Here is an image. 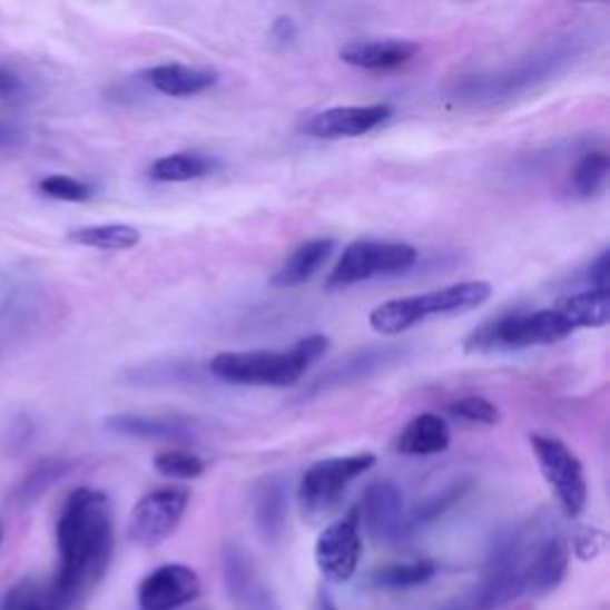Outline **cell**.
Masks as SVG:
<instances>
[{"mask_svg": "<svg viewBox=\"0 0 610 610\" xmlns=\"http://www.w3.org/2000/svg\"><path fill=\"white\" fill-rule=\"evenodd\" d=\"M325 608H327V610H334V608L327 603V599H325Z\"/></svg>", "mask_w": 610, "mask_h": 610, "instance_id": "cell-38", "label": "cell"}, {"mask_svg": "<svg viewBox=\"0 0 610 610\" xmlns=\"http://www.w3.org/2000/svg\"><path fill=\"white\" fill-rule=\"evenodd\" d=\"M144 79L152 89L173 98H189L208 91L219 83V72L215 67H196V65H158L144 72Z\"/></svg>", "mask_w": 610, "mask_h": 610, "instance_id": "cell-16", "label": "cell"}, {"mask_svg": "<svg viewBox=\"0 0 610 610\" xmlns=\"http://www.w3.org/2000/svg\"><path fill=\"white\" fill-rule=\"evenodd\" d=\"M530 446L534 451L537 465L544 474L547 484L563 505L565 515L578 518L587 505V478L580 457L563 442L551 434H532Z\"/></svg>", "mask_w": 610, "mask_h": 610, "instance_id": "cell-7", "label": "cell"}, {"mask_svg": "<svg viewBox=\"0 0 610 610\" xmlns=\"http://www.w3.org/2000/svg\"><path fill=\"white\" fill-rule=\"evenodd\" d=\"M570 322L555 308L534 313H508L499 319L484 322L465 338L468 351H520L530 346H549L572 334Z\"/></svg>", "mask_w": 610, "mask_h": 610, "instance_id": "cell-4", "label": "cell"}, {"mask_svg": "<svg viewBox=\"0 0 610 610\" xmlns=\"http://www.w3.org/2000/svg\"><path fill=\"white\" fill-rule=\"evenodd\" d=\"M29 141V134L17 122L0 120V150H17Z\"/></svg>", "mask_w": 610, "mask_h": 610, "instance_id": "cell-34", "label": "cell"}, {"mask_svg": "<svg viewBox=\"0 0 610 610\" xmlns=\"http://www.w3.org/2000/svg\"><path fill=\"white\" fill-rule=\"evenodd\" d=\"M329 351L325 334L303 336L289 351H225L210 361L217 380L244 386H294Z\"/></svg>", "mask_w": 610, "mask_h": 610, "instance_id": "cell-2", "label": "cell"}, {"mask_svg": "<svg viewBox=\"0 0 610 610\" xmlns=\"http://www.w3.org/2000/svg\"><path fill=\"white\" fill-rule=\"evenodd\" d=\"M296 33H298V29H296V24H294L292 17H277L275 24H273V39H275L279 46H289V43H294Z\"/></svg>", "mask_w": 610, "mask_h": 610, "instance_id": "cell-36", "label": "cell"}, {"mask_svg": "<svg viewBox=\"0 0 610 610\" xmlns=\"http://www.w3.org/2000/svg\"><path fill=\"white\" fill-rule=\"evenodd\" d=\"M152 465L165 478L175 480H196L208 470V463L200 455L189 451H163L152 457Z\"/></svg>", "mask_w": 610, "mask_h": 610, "instance_id": "cell-27", "label": "cell"}, {"mask_svg": "<svg viewBox=\"0 0 610 610\" xmlns=\"http://www.w3.org/2000/svg\"><path fill=\"white\" fill-rule=\"evenodd\" d=\"M610 160L606 150H589L582 156V160L572 169V189L582 198H591L601 194L608 179Z\"/></svg>", "mask_w": 610, "mask_h": 610, "instance_id": "cell-26", "label": "cell"}, {"mask_svg": "<svg viewBox=\"0 0 610 610\" xmlns=\"http://www.w3.org/2000/svg\"><path fill=\"white\" fill-rule=\"evenodd\" d=\"M403 355L405 351L399 346H370L365 351L353 353L346 361H338L334 367L322 372V375L308 386V392H303V399L319 396L325 392H332V388L363 382L375 375V372L394 363H401Z\"/></svg>", "mask_w": 610, "mask_h": 610, "instance_id": "cell-14", "label": "cell"}, {"mask_svg": "<svg viewBox=\"0 0 610 610\" xmlns=\"http://www.w3.org/2000/svg\"><path fill=\"white\" fill-rule=\"evenodd\" d=\"M189 501L191 491L186 486H160L148 491L131 511L127 530L129 541L144 549L163 544L179 528Z\"/></svg>", "mask_w": 610, "mask_h": 610, "instance_id": "cell-8", "label": "cell"}, {"mask_svg": "<svg viewBox=\"0 0 610 610\" xmlns=\"http://www.w3.org/2000/svg\"><path fill=\"white\" fill-rule=\"evenodd\" d=\"M0 610H50V608L46 597L41 594V589L31 580H24L8 591V597L3 599Z\"/></svg>", "mask_w": 610, "mask_h": 610, "instance_id": "cell-31", "label": "cell"}, {"mask_svg": "<svg viewBox=\"0 0 610 610\" xmlns=\"http://www.w3.org/2000/svg\"><path fill=\"white\" fill-rule=\"evenodd\" d=\"M415 56L417 43L401 39L351 41L338 50V58L358 70H396V67L409 65Z\"/></svg>", "mask_w": 610, "mask_h": 610, "instance_id": "cell-17", "label": "cell"}, {"mask_svg": "<svg viewBox=\"0 0 610 610\" xmlns=\"http://www.w3.org/2000/svg\"><path fill=\"white\" fill-rule=\"evenodd\" d=\"M570 563V549L565 539L555 532H537L532 544L524 580H528V594L547 597L565 580Z\"/></svg>", "mask_w": 610, "mask_h": 610, "instance_id": "cell-15", "label": "cell"}, {"mask_svg": "<svg viewBox=\"0 0 610 610\" xmlns=\"http://www.w3.org/2000/svg\"><path fill=\"white\" fill-rule=\"evenodd\" d=\"M491 298L489 282H457L449 284L444 289L392 298L370 313V327L384 336H396L405 329H411L427 317L436 315H461L480 308Z\"/></svg>", "mask_w": 610, "mask_h": 610, "instance_id": "cell-3", "label": "cell"}, {"mask_svg": "<svg viewBox=\"0 0 610 610\" xmlns=\"http://www.w3.org/2000/svg\"><path fill=\"white\" fill-rule=\"evenodd\" d=\"M39 191L48 198L56 200H67V203H83L94 198V186L87 181H79L75 177H65V175H50L39 181Z\"/></svg>", "mask_w": 610, "mask_h": 610, "instance_id": "cell-30", "label": "cell"}, {"mask_svg": "<svg viewBox=\"0 0 610 610\" xmlns=\"http://www.w3.org/2000/svg\"><path fill=\"white\" fill-rule=\"evenodd\" d=\"M589 282H591V289L610 294V253L608 250H601L599 258L591 263Z\"/></svg>", "mask_w": 610, "mask_h": 610, "instance_id": "cell-33", "label": "cell"}, {"mask_svg": "<svg viewBox=\"0 0 610 610\" xmlns=\"http://www.w3.org/2000/svg\"><path fill=\"white\" fill-rule=\"evenodd\" d=\"M375 453H353L325 457L313 463L298 484V505L305 518L319 520L329 515L342 503L346 489L375 465Z\"/></svg>", "mask_w": 610, "mask_h": 610, "instance_id": "cell-5", "label": "cell"}, {"mask_svg": "<svg viewBox=\"0 0 610 610\" xmlns=\"http://www.w3.org/2000/svg\"><path fill=\"white\" fill-rule=\"evenodd\" d=\"M572 329L580 327H606L610 319V294H601L597 289H587L580 294H572L555 305Z\"/></svg>", "mask_w": 610, "mask_h": 610, "instance_id": "cell-23", "label": "cell"}, {"mask_svg": "<svg viewBox=\"0 0 610 610\" xmlns=\"http://www.w3.org/2000/svg\"><path fill=\"white\" fill-rule=\"evenodd\" d=\"M67 472H70V463H65V461H48V463L37 465L27 474L20 489H17V499L20 501L37 499L39 494H43L48 486L60 482Z\"/></svg>", "mask_w": 610, "mask_h": 610, "instance_id": "cell-29", "label": "cell"}, {"mask_svg": "<svg viewBox=\"0 0 610 610\" xmlns=\"http://www.w3.org/2000/svg\"><path fill=\"white\" fill-rule=\"evenodd\" d=\"M446 411L451 417L470 422V425H486L494 427L496 422L501 420V413L494 403L484 396H465L457 399L453 403L446 405Z\"/></svg>", "mask_w": 610, "mask_h": 610, "instance_id": "cell-28", "label": "cell"}, {"mask_svg": "<svg viewBox=\"0 0 610 610\" xmlns=\"http://www.w3.org/2000/svg\"><path fill=\"white\" fill-rule=\"evenodd\" d=\"M436 574V565L432 561H415V563H392L377 568L370 574V587L377 589H411L430 582Z\"/></svg>", "mask_w": 610, "mask_h": 610, "instance_id": "cell-25", "label": "cell"}, {"mask_svg": "<svg viewBox=\"0 0 610 610\" xmlns=\"http://www.w3.org/2000/svg\"><path fill=\"white\" fill-rule=\"evenodd\" d=\"M363 539L355 508L346 515L327 524L315 544V563L329 582H348L361 563Z\"/></svg>", "mask_w": 610, "mask_h": 610, "instance_id": "cell-10", "label": "cell"}, {"mask_svg": "<svg viewBox=\"0 0 610 610\" xmlns=\"http://www.w3.org/2000/svg\"><path fill=\"white\" fill-rule=\"evenodd\" d=\"M200 597V580L189 565L169 563L146 574L139 587V610H179Z\"/></svg>", "mask_w": 610, "mask_h": 610, "instance_id": "cell-12", "label": "cell"}, {"mask_svg": "<svg viewBox=\"0 0 610 610\" xmlns=\"http://www.w3.org/2000/svg\"><path fill=\"white\" fill-rule=\"evenodd\" d=\"M223 572L227 594L236 610H282L269 587L258 578L244 549L229 544L223 553Z\"/></svg>", "mask_w": 610, "mask_h": 610, "instance_id": "cell-13", "label": "cell"}, {"mask_svg": "<svg viewBox=\"0 0 610 610\" xmlns=\"http://www.w3.org/2000/svg\"><path fill=\"white\" fill-rule=\"evenodd\" d=\"M217 160L200 156V152H175V156L158 158L148 167V177L160 184L194 181L215 173Z\"/></svg>", "mask_w": 610, "mask_h": 610, "instance_id": "cell-22", "label": "cell"}, {"mask_svg": "<svg viewBox=\"0 0 610 610\" xmlns=\"http://www.w3.org/2000/svg\"><path fill=\"white\" fill-rule=\"evenodd\" d=\"M58 574L48 594L50 610L70 608L96 587L115 551L112 508L104 491L79 486L65 499L56 528Z\"/></svg>", "mask_w": 610, "mask_h": 610, "instance_id": "cell-1", "label": "cell"}, {"mask_svg": "<svg viewBox=\"0 0 610 610\" xmlns=\"http://www.w3.org/2000/svg\"><path fill=\"white\" fill-rule=\"evenodd\" d=\"M24 81L10 67L0 65V98H14L17 94H22Z\"/></svg>", "mask_w": 610, "mask_h": 610, "instance_id": "cell-35", "label": "cell"}, {"mask_svg": "<svg viewBox=\"0 0 610 610\" xmlns=\"http://www.w3.org/2000/svg\"><path fill=\"white\" fill-rule=\"evenodd\" d=\"M606 544V534L599 532V530H584L578 534V539H574V553H578V558H582V561H591V558H597L601 553Z\"/></svg>", "mask_w": 610, "mask_h": 610, "instance_id": "cell-32", "label": "cell"}, {"mask_svg": "<svg viewBox=\"0 0 610 610\" xmlns=\"http://www.w3.org/2000/svg\"><path fill=\"white\" fill-rule=\"evenodd\" d=\"M253 515L265 541H277L286 524V489L279 478H265L253 491Z\"/></svg>", "mask_w": 610, "mask_h": 610, "instance_id": "cell-21", "label": "cell"}, {"mask_svg": "<svg viewBox=\"0 0 610 610\" xmlns=\"http://www.w3.org/2000/svg\"><path fill=\"white\" fill-rule=\"evenodd\" d=\"M392 106L372 104V106H338L311 115L303 122V131L315 139H358L363 134L377 129L392 117Z\"/></svg>", "mask_w": 610, "mask_h": 610, "instance_id": "cell-11", "label": "cell"}, {"mask_svg": "<svg viewBox=\"0 0 610 610\" xmlns=\"http://www.w3.org/2000/svg\"><path fill=\"white\" fill-rule=\"evenodd\" d=\"M67 239L77 246H87L96 250H129L139 246L141 232L131 225L110 223V225H91L79 227L67 234Z\"/></svg>", "mask_w": 610, "mask_h": 610, "instance_id": "cell-24", "label": "cell"}, {"mask_svg": "<svg viewBox=\"0 0 610 610\" xmlns=\"http://www.w3.org/2000/svg\"><path fill=\"white\" fill-rule=\"evenodd\" d=\"M336 248L334 239H313L301 244L289 258H286L273 277V284L279 289H294L308 279H313L319 267L329 260Z\"/></svg>", "mask_w": 610, "mask_h": 610, "instance_id": "cell-20", "label": "cell"}, {"mask_svg": "<svg viewBox=\"0 0 610 610\" xmlns=\"http://www.w3.org/2000/svg\"><path fill=\"white\" fill-rule=\"evenodd\" d=\"M355 515H358V524H363L365 532L377 544H394L411 530L401 489L388 480L372 482L365 489L358 508H355Z\"/></svg>", "mask_w": 610, "mask_h": 610, "instance_id": "cell-9", "label": "cell"}, {"mask_svg": "<svg viewBox=\"0 0 610 610\" xmlns=\"http://www.w3.org/2000/svg\"><path fill=\"white\" fill-rule=\"evenodd\" d=\"M108 432L129 439H146V442H179L191 434V427L184 420L144 415V413H120L110 415L104 425Z\"/></svg>", "mask_w": 610, "mask_h": 610, "instance_id": "cell-19", "label": "cell"}, {"mask_svg": "<svg viewBox=\"0 0 610 610\" xmlns=\"http://www.w3.org/2000/svg\"><path fill=\"white\" fill-rule=\"evenodd\" d=\"M0 544H3V522H0Z\"/></svg>", "mask_w": 610, "mask_h": 610, "instance_id": "cell-37", "label": "cell"}, {"mask_svg": "<svg viewBox=\"0 0 610 610\" xmlns=\"http://www.w3.org/2000/svg\"><path fill=\"white\" fill-rule=\"evenodd\" d=\"M449 446H451V430L446 425V420L434 413L415 415L409 425L399 432L394 442L396 453L415 455V457L444 453Z\"/></svg>", "mask_w": 610, "mask_h": 610, "instance_id": "cell-18", "label": "cell"}, {"mask_svg": "<svg viewBox=\"0 0 610 610\" xmlns=\"http://www.w3.org/2000/svg\"><path fill=\"white\" fill-rule=\"evenodd\" d=\"M417 260V248L401 242L363 239L344 248L327 277L329 289H344L377 277H392L411 269Z\"/></svg>", "mask_w": 610, "mask_h": 610, "instance_id": "cell-6", "label": "cell"}]
</instances>
